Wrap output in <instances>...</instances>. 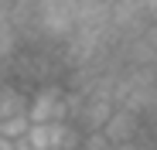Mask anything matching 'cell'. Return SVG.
<instances>
[{"label":"cell","mask_w":157,"mask_h":150,"mask_svg":"<svg viewBox=\"0 0 157 150\" xmlns=\"http://www.w3.org/2000/svg\"><path fill=\"white\" fill-rule=\"evenodd\" d=\"M34 28L48 41H72L78 31V4H72V0H44V4H38Z\"/></svg>","instance_id":"cell-1"},{"label":"cell","mask_w":157,"mask_h":150,"mask_svg":"<svg viewBox=\"0 0 157 150\" xmlns=\"http://www.w3.org/2000/svg\"><path fill=\"white\" fill-rule=\"evenodd\" d=\"M154 85H157V72H154Z\"/></svg>","instance_id":"cell-5"},{"label":"cell","mask_w":157,"mask_h":150,"mask_svg":"<svg viewBox=\"0 0 157 150\" xmlns=\"http://www.w3.org/2000/svg\"><path fill=\"white\" fill-rule=\"evenodd\" d=\"M140 126H144V116H140V113L116 106V113H113V119L106 123L102 137H106L113 147H130V143H137V137H140Z\"/></svg>","instance_id":"cell-2"},{"label":"cell","mask_w":157,"mask_h":150,"mask_svg":"<svg viewBox=\"0 0 157 150\" xmlns=\"http://www.w3.org/2000/svg\"><path fill=\"white\" fill-rule=\"evenodd\" d=\"M31 133V119L28 116H14V119H4V123H0V137H7V140H24V137H28Z\"/></svg>","instance_id":"cell-4"},{"label":"cell","mask_w":157,"mask_h":150,"mask_svg":"<svg viewBox=\"0 0 157 150\" xmlns=\"http://www.w3.org/2000/svg\"><path fill=\"white\" fill-rule=\"evenodd\" d=\"M28 109H31V96H24L17 85H0V123L14 116H28Z\"/></svg>","instance_id":"cell-3"}]
</instances>
